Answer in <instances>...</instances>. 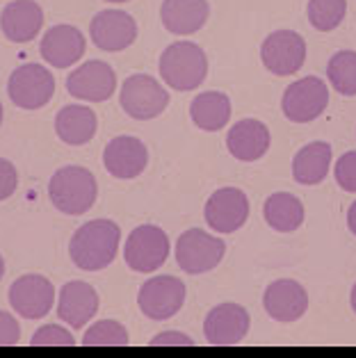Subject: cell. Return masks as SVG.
Returning <instances> with one entry per match:
<instances>
[{"label": "cell", "mask_w": 356, "mask_h": 358, "mask_svg": "<svg viewBox=\"0 0 356 358\" xmlns=\"http://www.w3.org/2000/svg\"><path fill=\"white\" fill-rule=\"evenodd\" d=\"M121 229L112 220H94L83 224L69 242V256L83 272H101L117 258Z\"/></svg>", "instance_id": "6da1fadb"}, {"label": "cell", "mask_w": 356, "mask_h": 358, "mask_svg": "<svg viewBox=\"0 0 356 358\" xmlns=\"http://www.w3.org/2000/svg\"><path fill=\"white\" fill-rule=\"evenodd\" d=\"M158 71L171 90L192 92L206 80L208 57L194 41H173L162 50Z\"/></svg>", "instance_id": "7a4b0ae2"}, {"label": "cell", "mask_w": 356, "mask_h": 358, "mask_svg": "<svg viewBox=\"0 0 356 358\" xmlns=\"http://www.w3.org/2000/svg\"><path fill=\"white\" fill-rule=\"evenodd\" d=\"M97 194H99V185L94 173L85 167H76V164L57 169L48 182L50 203L64 215L78 217L92 210Z\"/></svg>", "instance_id": "3957f363"}, {"label": "cell", "mask_w": 356, "mask_h": 358, "mask_svg": "<svg viewBox=\"0 0 356 358\" xmlns=\"http://www.w3.org/2000/svg\"><path fill=\"white\" fill-rule=\"evenodd\" d=\"M119 103L128 117L149 121L160 117L169 106V92L153 76L135 73L128 76L119 92Z\"/></svg>", "instance_id": "277c9868"}, {"label": "cell", "mask_w": 356, "mask_h": 358, "mask_svg": "<svg viewBox=\"0 0 356 358\" xmlns=\"http://www.w3.org/2000/svg\"><path fill=\"white\" fill-rule=\"evenodd\" d=\"M169 256V238L160 226L153 224H142L128 235L126 247H124V258L126 265L133 272L140 274H151L167 263Z\"/></svg>", "instance_id": "5b68a950"}, {"label": "cell", "mask_w": 356, "mask_h": 358, "mask_svg": "<svg viewBox=\"0 0 356 358\" xmlns=\"http://www.w3.org/2000/svg\"><path fill=\"white\" fill-rule=\"evenodd\" d=\"M227 244L201 229H187L176 242V263L185 274H206L222 263Z\"/></svg>", "instance_id": "8992f818"}, {"label": "cell", "mask_w": 356, "mask_h": 358, "mask_svg": "<svg viewBox=\"0 0 356 358\" xmlns=\"http://www.w3.org/2000/svg\"><path fill=\"white\" fill-rule=\"evenodd\" d=\"M329 106V87L322 78L306 76L285 87L281 110L292 124H308L318 119Z\"/></svg>", "instance_id": "52a82bcc"}, {"label": "cell", "mask_w": 356, "mask_h": 358, "mask_svg": "<svg viewBox=\"0 0 356 358\" xmlns=\"http://www.w3.org/2000/svg\"><path fill=\"white\" fill-rule=\"evenodd\" d=\"M7 94L16 108L39 110L53 99L55 78L41 64H21L7 80Z\"/></svg>", "instance_id": "ba28073f"}, {"label": "cell", "mask_w": 356, "mask_h": 358, "mask_svg": "<svg viewBox=\"0 0 356 358\" xmlns=\"http://www.w3.org/2000/svg\"><path fill=\"white\" fill-rule=\"evenodd\" d=\"M185 303V283L176 276H153L137 292V306L149 320L164 322Z\"/></svg>", "instance_id": "9c48e42d"}, {"label": "cell", "mask_w": 356, "mask_h": 358, "mask_svg": "<svg viewBox=\"0 0 356 358\" xmlns=\"http://www.w3.org/2000/svg\"><path fill=\"white\" fill-rule=\"evenodd\" d=\"M263 66L274 76H292L306 62V41L294 30H274L260 46Z\"/></svg>", "instance_id": "30bf717a"}, {"label": "cell", "mask_w": 356, "mask_h": 358, "mask_svg": "<svg viewBox=\"0 0 356 358\" xmlns=\"http://www.w3.org/2000/svg\"><path fill=\"white\" fill-rule=\"evenodd\" d=\"M204 217L215 233H236L249 220V199L240 187H222L206 201Z\"/></svg>", "instance_id": "8fae6325"}, {"label": "cell", "mask_w": 356, "mask_h": 358, "mask_svg": "<svg viewBox=\"0 0 356 358\" xmlns=\"http://www.w3.org/2000/svg\"><path fill=\"white\" fill-rule=\"evenodd\" d=\"M10 306L25 320L46 317L55 303V287L41 274H23L10 285Z\"/></svg>", "instance_id": "7c38bea8"}, {"label": "cell", "mask_w": 356, "mask_h": 358, "mask_svg": "<svg viewBox=\"0 0 356 358\" xmlns=\"http://www.w3.org/2000/svg\"><path fill=\"white\" fill-rule=\"evenodd\" d=\"M117 90V73L103 59H87L66 78V92L80 101L103 103Z\"/></svg>", "instance_id": "4fadbf2b"}, {"label": "cell", "mask_w": 356, "mask_h": 358, "mask_svg": "<svg viewBox=\"0 0 356 358\" xmlns=\"http://www.w3.org/2000/svg\"><path fill=\"white\" fill-rule=\"evenodd\" d=\"M90 37L94 46L106 53H119L133 46L137 39V23L121 10H103L90 23Z\"/></svg>", "instance_id": "5bb4252c"}, {"label": "cell", "mask_w": 356, "mask_h": 358, "mask_svg": "<svg viewBox=\"0 0 356 358\" xmlns=\"http://www.w3.org/2000/svg\"><path fill=\"white\" fill-rule=\"evenodd\" d=\"M249 327V310L233 301L215 306L204 320V334L211 345H238L247 338Z\"/></svg>", "instance_id": "9a60e30c"}, {"label": "cell", "mask_w": 356, "mask_h": 358, "mask_svg": "<svg viewBox=\"0 0 356 358\" xmlns=\"http://www.w3.org/2000/svg\"><path fill=\"white\" fill-rule=\"evenodd\" d=\"M265 313L274 322L288 324V322H297L306 315L308 310V292L299 281L294 278H279L267 285L263 294Z\"/></svg>", "instance_id": "2e32d148"}, {"label": "cell", "mask_w": 356, "mask_h": 358, "mask_svg": "<svg viewBox=\"0 0 356 358\" xmlns=\"http://www.w3.org/2000/svg\"><path fill=\"white\" fill-rule=\"evenodd\" d=\"M103 164L110 176L119 180H130L137 178L149 164V151L142 139L130 137V135H119L110 139L106 151H103Z\"/></svg>", "instance_id": "e0dca14e"}, {"label": "cell", "mask_w": 356, "mask_h": 358, "mask_svg": "<svg viewBox=\"0 0 356 358\" xmlns=\"http://www.w3.org/2000/svg\"><path fill=\"white\" fill-rule=\"evenodd\" d=\"M85 46H87L85 34L76 25L59 23L46 30V34L41 37L39 53L50 66L69 69L85 55Z\"/></svg>", "instance_id": "ac0fdd59"}, {"label": "cell", "mask_w": 356, "mask_h": 358, "mask_svg": "<svg viewBox=\"0 0 356 358\" xmlns=\"http://www.w3.org/2000/svg\"><path fill=\"white\" fill-rule=\"evenodd\" d=\"M99 313V294L85 281H69L57 296V317L71 329H83Z\"/></svg>", "instance_id": "d6986e66"}, {"label": "cell", "mask_w": 356, "mask_h": 358, "mask_svg": "<svg viewBox=\"0 0 356 358\" xmlns=\"http://www.w3.org/2000/svg\"><path fill=\"white\" fill-rule=\"evenodd\" d=\"M272 135L263 121L258 119H240L229 128L227 148L240 162H256L270 151Z\"/></svg>", "instance_id": "ffe728a7"}, {"label": "cell", "mask_w": 356, "mask_h": 358, "mask_svg": "<svg viewBox=\"0 0 356 358\" xmlns=\"http://www.w3.org/2000/svg\"><path fill=\"white\" fill-rule=\"evenodd\" d=\"M43 25V10L34 0H12L0 12V30L14 43H28Z\"/></svg>", "instance_id": "44dd1931"}, {"label": "cell", "mask_w": 356, "mask_h": 358, "mask_svg": "<svg viewBox=\"0 0 356 358\" xmlns=\"http://www.w3.org/2000/svg\"><path fill=\"white\" fill-rule=\"evenodd\" d=\"M211 16L208 0H162L160 21L164 30L178 37L199 32Z\"/></svg>", "instance_id": "7402d4cb"}, {"label": "cell", "mask_w": 356, "mask_h": 358, "mask_svg": "<svg viewBox=\"0 0 356 358\" xmlns=\"http://www.w3.org/2000/svg\"><path fill=\"white\" fill-rule=\"evenodd\" d=\"M99 119L87 106H64L55 117V133L69 146H83L97 135Z\"/></svg>", "instance_id": "603a6c76"}, {"label": "cell", "mask_w": 356, "mask_h": 358, "mask_svg": "<svg viewBox=\"0 0 356 358\" xmlns=\"http://www.w3.org/2000/svg\"><path fill=\"white\" fill-rule=\"evenodd\" d=\"M231 99L224 92H201L190 103V117L194 126L206 133H217L227 128L231 121Z\"/></svg>", "instance_id": "cb8c5ba5"}, {"label": "cell", "mask_w": 356, "mask_h": 358, "mask_svg": "<svg viewBox=\"0 0 356 358\" xmlns=\"http://www.w3.org/2000/svg\"><path fill=\"white\" fill-rule=\"evenodd\" d=\"M332 167V146L327 142H311L292 158V178L299 185H318Z\"/></svg>", "instance_id": "d4e9b609"}, {"label": "cell", "mask_w": 356, "mask_h": 358, "mask_svg": "<svg viewBox=\"0 0 356 358\" xmlns=\"http://www.w3.org/2000/svg\"><path fill=\"white\" fill-rule=\"evenodd\" d=\"M265 222L276 233H292L304 224V203L290 192H274L263 206Z\"/></svg>", "instance_id": "484cf974"}, {"label": "cell", "mask_w": 356, "mask_h": 358, "mask_svg": "<svg viewBox=\"0 0 356 358\" xmlns=\"http://www.w3.org/2000/svg\"><path fill=\"white\" fill-rule=\"evenodd\" d=\"M327 78L341 96H356V50H338L327 64Z\"/></svg>", "instance_id": "4316f807"}, {"label": "cell", "mask_w": 356, "mask_h": 358, "mask_svg": "<svg viewBox=\"0 0 356 358\" xmlns=\"http://www.w3.org/2000/svg\"><path fill=\"white\" fill-rule=\"evenodd\" d=\"M308 23L320 32H332L343 23L347 14V0H308Z\"/></svg>", "instance_id": "83f0119b"}, {"label": "cell", "mask_w": 356, "mask_h": 358, "mask_svg": "<svg viewBox=\"0 0 356 358\" xmlns=\"http://www.w3.org/2000/svg\"><path fill=\"white\" fill-rule=\"evenodd\" d=\"M128 343V331L117 320H101L97 324H92L85 331L83 345H126Z\"/></svg>", "instance_id": "f1b7e54d"}, {"label": "cell", "mask_w": 356, "mask_h": 358, "mask_svg": "<svg viewBox=\"0 0 356 358\" xmlns=\"http://www.w3.org/2000/svg\"><path fill=\"white\" fill-rule=\"evenodd\" d=\"M334 176L345 192L356 194V151H347L338 158L334 164Z\"/></svg>", "instance_id": "f546056e"}, {"label": "cell", "mask_w": 356, "mask_h": 358, "mask_svg": "<svg viewBox=\"0 0 356 358\" xmlns=\"http://www.w3.org/2000/svg\"><path fill=\"white\" fill-rule=\"evenodd\" d=\"M32 345H66L73 347L76 338L69 329L59 327V324H43L41 329H37V334L30 340Z\"/></svg>", "instance_id": "4dcf8cb0"}, {"label": "cell", "mask_w": 356, "mask_h": 358, "mask_svg": "<svg viewBox=\"0 0 356 358\" xmlns=\"http://www.w3.org/2000/svg\"><path fill=\"white\" fill-rule=\"evenodd\" d=\"M19 187V173L16 167L5 158H0V201L10 199Z\"/></svg>", "instance_id": "1f68e13d"}, {"label": "cell", "mask_w": 356, "mask_h": 358, "mask_svg": "<svg viewBox=\"0 0 356 358\" xmlns=\"http://www.w3.org/2000/svg\"><path fill=\"white\" fill-rule=\"evenodd\" d=\"M21 340V327L12 313L0 310V345H16Z\"/></svg>", "instance_id": "d6a6232c"}, {"label": "cell", "mask_w": 356, "mask_h": 358, "mask_svg": "<svg viewBox=\"0 0 356 358\" xmlns=\"http://www.w3.org/2000/svg\"><path fill=\"white\" fill-rule=\"evenodd\" d=\"M194 340L185 336V334H178V331H167V334H158L151 338V345H192Z\"/></svg>", "instance_id": "836d02e7"}, {"label": "cell", "mask_w": 356, "mask_h": 358, "mask_svg": "<svg viewBox=\"0 0 356 358\" xmlns=\"http://www.w3.org/2000/svg\"><path fill=\"white\" fill-rule=\"evenodd\" d=\"M347 229L356 235V201L350 206V210H347Z\"/></svg>", "instance_id": "e575fe53"}, {"label": "cell", "mask_w": 356, "mask_h": 358, "mask_svg": "<svg viewBox=\"0 0 356 358\" xmlns=\"http://www.w3.org/2000/svg\"><path fill=\"white\" fill-rule=\"evenodd\" d=\"M350 303H352V310L356 313V283L352 287V294H350Z\"/></svg>", "instance_id": "d590c367"}, {"label": "cell", "mask_w": 356, "mask_h": 358, "mask_svg": "<svg viewBox=\"0 0 356 358\" xmlns=\"http://www.w3.org/2000/svg\"><path fill=\"white\" fill-rule=\"evenodd\" d=\"M3 276H5V260L0 256V281H3Z\"/></svg>", "instance_id": "8d00e7d4"}, {"label": "cell", "mask_w": 356, "mask_h": 358, "mask_svg": "<svg viewBox=\"0 0 356 358\" xmlns=\"http://www.w3.org/2000/svg\"><path fill=\"white\" fill-rule=\"evenodd\" d=\"M106 3H128V0H106Z\"/></svg>", "instance_id": "74e56055"}, {"label": "cell", "mask_w": 356, "mask_h": 358, "mask_svg": "<svg viewBox=\"0 0 356 358\" xmlns=\"http://www.w3.org/2000/svg\"><path fill=\"white\" fill-rule=\"evenodd\" d=\"M0 124H3V103H0Z\"/></svg>", "instance_id": "f35d334b"}]
</instances>
